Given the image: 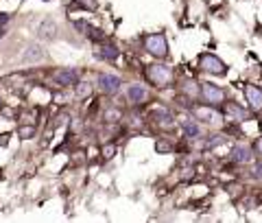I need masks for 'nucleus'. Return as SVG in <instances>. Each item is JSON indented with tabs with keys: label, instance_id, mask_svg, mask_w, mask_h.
<instances>
[{
	"label": "nucleus",
	"instance_id": "obj_28",
	"mask_svg": "<svg viewBox=\"0 0 262 223\" xmlns=\"http://www.w3.org/2000/svg\"><path fill=\"white\" fill-rule=\"evenodd\" d=\"M256 151H260V153H262V138H258V140H256Z\"/></svg>",
	"mask_w": 262,
	"mask_h": 223
},
{
	"label": "nucleus",
	"instance_id": "obj_10",
	"mask_svg": "<svg viewBox=\"0 0 262 223\" xmlns=\"http://www.w3.org/2000/svg\"><path fill=\"white\" fill-rule=\"evenodd\" d=\"M229 157L234 162H238V164H247V162H251L253 151H251V147H249V144H234Z\"/></svg>",
	"mask_w": 262,
	"mask_h": 223
},
{
	"label": "nucleus",
	"instance_id": "obj_19",
	"mask_svg": "<svg viewBox=\"0 0 262 223\" xmlns=\"http://www.w3.org/2000/svg\"><path fill=\"white\" fill-rule=\"evenodd\" d=\"M181 92L186 96H199V86L192 79H186V81H181Z\"/></svg>",
	"mask_w": 262,
	"mask_h": 223
},
{
	"label": "nucleus",
	"instance_id": "obj_29",
	"mask_svg": "<svg viewBox=\"0 0 262 223\" xmlns=\"http://www.w3.org/2000/svg\"><path fill=\"white\" fill-rule=\"evenodd\" d=\"M0 37H2V26H0Z\"/></svg>",
	"mask_w": 262,
	"mask_h": 223
},
{
	"label": "nucleus",
	"instance_id": "obj_20",
	"mask_svg": "<svg viewBox=\"0 0 262 223\" xmlns=\"http://www.w3.org/2000/svg\"><path fill=\"white\" fill-rule=\"evenodd\" d=\"M223 142H225V136H223V134L210 136L208 142H205V149H214V147H218V144H223Z\"/></svg>",
	"mask_w": 262,
	"mask_h": 223
},
{
	"label": "nucleus",
	"instance_id": "obj_6",
	"mask_svg": "<svg viewBox=\"0 0 262 223\" xmlns=\"http://www.w3.org/2000/svg\"><path fill=\"white\" fill-rule=\"evenodd\" d=\"M120 77H116V74H109V72H100L98 74V90L105 92V94H116L118 90H120Z\"/></svg>",
	"mask_w": 262,
	"mask_h": 223
},
{
	"label": "nucleus",
	"instance_id": "obj_15",
	"mask_svg": "<svg viewBox=\"0 0 262 223\" xmlns=\"http://www.w3.org/2000/svg\"><path fill=\"white\" fill-rule=\"evenodd\" d=\"M225 116H229L231 120H236V122H245L249 118V112L240 107L238 103H227L225 105Z\"/></svg>",
	"mask_w": 262,
	"mask_h": 223
},
{
	"label": "nucleus",
	"instance_id": "obj_23",
	"mask_svg": "<svg viewBox=\"0 0 262 223\" xmlns=\"http://www.w3.org/2000/svg\"><path fill=\"white\" fill-rule=\"evenodd\" d=\"M253 177L262 179V162H258V164H253Z\"/></svg>",
	"mask_w": 262,
	"mask_h": 223
},
{
	"label": "nucleus",
	"instance_id": "obj_16",
	"mask_svg": "<svg viewBox=\"0 0 262 223\" xmlns=\"http://www.w3.org/2000/svg\"><path fill=\"white\" fill-rule=\"evenodd\" d=\"M37 35L42 39H52L57 35V24L52 22V17H46L37 24Z\"/></svg>",
	"mask_w": 262,
	"mask_h": 223
},
{
	"label": "nucleus",
	"instance_id": "obj_11",
	"mask_svg": "<svg viewBox=\"0 0 262 223\" xmlns=\"http://www.w3.org/2000/svg\"><path fill=\"white\" fill-rule=\"evenodd\" d=\"M74 26H77L79 31H83L92 42H98V44L105 42V31L98 29V26H92V24H87V22H74Z\"/></svg>",
	"mask_w": 262,
	"mask_h": 223
},
{
	"label": "nucleus",
	"instance_id": "obj_8",
	"mask_svg": "<svg viewBox=\"0 0 262 223\" xmlns=\"http://www.w3.org/2000/svg\"><path fill=\"white\" fill-rule=\"evenodd\" d=\"M44 57H46V52L39 44H29L24 48V55H22L20 61L22 64H39V61H44Z\"/></svg>",
	"mask_w": 262,
	"mask_h": 223
},
{
	"label": "nucleus",
	"instance_id": "obj_25",
	"mask_svg": "<svg viewBox=\"0 0 262 223\" xmlns=\"http://www.w3.org/2000/svg\"><path fill=\"white\" fill-rule=\"evenodd\" d=\"M155 149H157V151H170V144H168V142H166V144H164V142H157Z\"/></svg>",
	"mask_w": 262,
	"mask_h": 223
},
{
	"label": "nucleus",
	"instance_id": "obj_13",
	"mask_svg": "<svg viewBox=\"0 0 262 223\" xmlns=\"http://www.w3.org/2000/svg\"><path fill=\"white\" fill-rule=\"evenodd\" d=\"M151 118H153V120H155L160 127H166V129H170V127L175 125L173 114H170L166 107H157V109H153V112H151Z\"/></svg>",
	"mask_w": 262,
	"mask_h": 223
},
{
	"label": "nucleus",
	"instance_id": "obj_2",
	"mask_svg": "<svg viewBox=\"0 0 262 223\" xmlns=\"http://www.w3.org/2000/svg\"><path fill=\"white\" fill-rule=\"evenodd\" d=\"M144 48H147L148 55L157 57V59H164L168 55V42L162 33H151L144 37Z\"/></svg>",
	"mask_w": 262,
	"mask_h": 223
},
{
	"label": "nucleus",
	"instance_id": "obj_7",
	"mask_svg": "<svg viewBox=\"0 0 262 223\" xmlns=\"http://www.w3.org/2000/svg\"><path fill=\"white\" fill-rule=\"evenodd\" d=\"M52 81H55L57 86H64V87L77 86V81H79V70H74V68L57 70V72L52 74Z\"/></svg>",
	"mask_w": 262,
	"mask_h": 223
},
{
	"label": "nucleus",
	"instance_id": "obj_1",
	"mask_svg": "<svg viewBox=\"0 0 262 223\" xmlns=\"http://www.w3.org/2000/svg\"><path fill=\"white\" fill-rule=\"evenodd\" d=\"M147 79L157 87H166L173 81V68H168L166 64H151L147 68Z\"/></svg>",
	"mask_w": 262,
	"mask_h": 223
},
{
	"label": "nucleus",
	"instance_id": "obj_18",
	"mask_svg": "<svg viewBox=\"0 0 262 223\" xmlns=\"http://www.w3.org/2000/svg\"><path fill=\"white\" fill-rule=\"evenodd\" d=\"M79 101H85L92 94V83L90 81H77V90H74Z\"/></svg>",
	"mask_w": 262,
	"mask_h": 223
},
{
	"label": "nucleus",
	"instance_id": "obj_17",
	"mask_svg": "<svg viewBox=\"0 0 262 223\" xmlns=\"http://www.w3.org/2000/svg\"><path fill=\"white\" fill-rule=\"evenodd\" d=\"M181 131L188 136V138H196V136H201V127H199V122H195V120H183L181 122Z\"/></svg>",
	"mask_w": 262,
	"mask_h": 223
},
{
	"label": "nucleus",
	"instance_id": "obj_9",
	"mask_svg": "<svg viewBox=\"0 0 262 223\" xmlns=\"http://www.w3.org/2000/svg\"><path fill=\"white\" fill-rule=\"evenodd\" d=\"M127 96H129L131 103L140 105V103H144V101L148 99V87L142 86V83H131V86L127 87Z\"/></svg>",
	"mask_w": 262,
	"mask_h": 223
},
{
	"label": "nucleus",
	"instance_id": "obj_26",
	"mask_svg": "<svg viewBox=\"0 0 262 223\" xmlns=\"http://www.w3.org/2000/svg\"><path fill=\"white\" fill-rule=\"evenodd\" d=\"M9 22V13H0V26H4Z\"/></svg>",
	"mask_w": 262,
	"mask_h": 223
},
{
	"label": "nucleus",
	"instance_id": "obj_24",
	"mask_svg": "<svg viewBox=\"0 0 262 223\" xmlns=\"http://www.w3.org/2000/svg\"><path fill=\"white\" fill-rule=\"evenodd\" d=\"M81 4L85 9H90V11H94V9H96V0H81Z\"/></svg>",
	"mask_w": 262,
	"mask_h": 223
},
{
	"label": "nucleus",
	"instance_id": "obj_27",
	"mask_svg": "<svg viewBox=\"0 0 262 223\" xmlns=\"http://www.w3.org/2000/svg\"><path fill=\"white\" fill-rule=\"evenodd\" d=\"M103 155H114V147H107V149H103Z\"/></svg>",
	"mask_w": 262,
	"mask_h": 223
},
{
	"label": "nucleus",
	"instance_id": "obj_12",
	"mask_svg": "<svg viewBox=\"0 0 262 223\" xmlns=\"http://www.w3.org/2000/svg\"><path fill=\"white\" fill-rule=\"evenodd\" d=\"M245 99H247L249 107L253 109V112H258V109H262V90L256 86H247L245 87Z\"/></svg>",
	"mask_w": 262,
	"mask_h": 223
},
{
	"label": "nucleus",
	"instance_id": "obj_14",
	"mask_svg": "<svg viewBox=\"0 0 262 223\" xmlns=\"http://www.w3.org/2000/svg\"><path fill=\"white\" fill-rule=\"evenodd\" d=\"M118 55H120V51H118L116 46H114L112 42H100V46H98V59H107V61H116L118 59Z\"/></svg>",
	"mask_w": 262,
	"mask_h": 223
},
{
	"label": "nucleus",
	"instance_id": "obj_22",
	"mask_svg": "<svg viewBox=\"0 0 262 223\" xmlns=\"http://www.w3.org/2000/svg\"><path fill=\"white\" fill-rule=\"evenodd\" d=\"M31 134H35V127H33V125H31V127H22V129H20V136H22V138H29Z\"/></svg>",
	"mask_w": 262,
	"mask_h": 223
},
{
	"label": "nucleus",
	"instance_id": "obj_21",
	"mask_svg": "<svg viewBox=\"0 0 262 223\" xmlns=\"http://www.w3.org/2000/svg\"><path fill=\"white\" fill-rule=\"evenodd\" d=\"M118 116H120V114H118L116 109H109V112L105 114V120H109V122H116V120H118Z\"/></svg>",
	"mask_w": 262,
	"mask_h": 223
},
{
	"label": "nucleus",
	"instance_id": "obj_5",
	"mask_svg": "<svg viewBox=\"0 0 262 223\" xmlns=\"http://www.w3.org/2000/svg\"><path fill=\"white\" fill-rule=\"evenodd\" d=\"M192 114H195V118L199 122H208V125H218V122L223 120L221 114L214 109V105H203V107H195L192 109Z\"/></svg>",
	"mask_w": 262,
	"mask_h": 223
},
{
	"label": "nucleus",
	"instance_id": "obj_3",
	"mask_svg": "<svg viewBox=\"0 0 262 223\" xmlns=\"http://www.w3.org/2000/svg\"><path fill=\"white\" fill-rule=\"evenodd\" d=\"M199 68L208 74H225L227 72V66L216 55H212V52H203L199 57Z\"/></svg>",
	"mask_w": 262,
	"mask_h": 223
},
{
	"label": "nucleus",
	"instance_id": "obj_4",
	"mask_svg": "<svg viewBox=\"0 0 262 223\" xmlns=\"http://www.w3.org/2000/svg\"><path fill=\"white\" fill-rule=\"evenodd\" d=\"M199 94L208 105H221L223 101H225V92H223V87L214 86V83H201Z\"/></svg>",
	"mask_w": 262,
	"mask_h": 223
}]
</instances>
